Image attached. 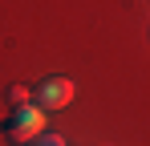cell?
I'll return each instance as SVG.
<instances>
[{"instance_id": "1", "label": "cell", "mask_w": 150, "mask_h": 146, "mask_svg": "<svg viewBox=\"0 0 150 146\" xmlns=\"http://www.w3.org/2000/svg\"><path fill=\"white\" fill-rule=\"evenodd\" d=\"M41 130H45V110L33 106V101H28V106H16V110L4 118V126H0V134L12 146H28Z\"/></svg>"}, {"instance_id": "2", "label": "cell", "mask_w": 150, "mask_h": 146, "mask_svg": "<svg viewBox=\"0 0 150 146\" xmlns=\"http://www.w3.org/2000/svg\"><path fill=\"white\" fill-rule=\"evenodd\" d=\"M69 101H73V81H69V77H61V73L41 77V81H37V89H33V106H41L45 114L65 110Z\"/></svg>"}, {"instance_id": "3", "label": "cell", "mask_w": 150, "mask_h": 146, "mask_svg": "<svg viewBox=\"0 0 150 146\" xmlns=\"http://www.w3.org/2000/svg\"><path fill=\"white\" fill-rule=\"evenodd\" d=\"M8 106H12V110H16V106H28V101H33V89H28V85H8Z\"/></svg>"}, {"instance_id": "4", "label": "cell", "mask_w": 150, "mask_h": 146, "mask_svg": "<svg viewBox=\"0 0 150 146\" xmlns=\"http://www.w3.org/2000/svg\"><path fill=\"white\" fill-rule=\"evenodd\" d=\"M28 146H65V138H61V134H49V130H41Z\"/></svg>"}]
</instances>
